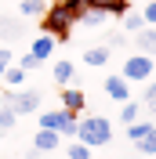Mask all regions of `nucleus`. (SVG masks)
Returning <instances> with one entry per match:
<instances>
[{
    "label": "nucleus",
    "mask_w": 156,
    "mask_h": 159,
    "mask_svg": "<svg viewBox=\"0 0 156 159\" xmlns=\"http://www.w3.org/2000/svg\"><path fill=\"white\" fill-rule=\"evenodd\" d=\"M80 4H73V0H51V7L40 15L44 18V33H51L55 40H66L69 29L80 22Z\"/></svg>",
    "instance_id": "f257e3e1"
},
{
    "label": "nucleus",
    "mask_w": 156,
    "mask_h": 159,
    "mask_svg": "<svg viewBox=\"0 0 156 159\" xmlns=\"http://www.w3.org/2000/svg\"><path fill=\"white\" fill-rule=\"evenodd\" d=\"M76 138L84 145H91V148H102V145L113 141V127H109L105 116H84L76 123Z\"/></svg>",
    "instance_id": "f03ea898"
},
{
    "label": "nucleus",
    "mask_w": 156,
    "mask_h": 159,
    "mask_svg": "<svg viewBox=\"0 0 156 159\" xmlns=\"http://www.w3.org/2000/svg\"><path fill=\"white\" fill-rule=\"evenodd\" d=\"M156 72V61L153 54H145V51H138V54H131V58L124 61V69H120V76L127 80V83H149Z\"/></svg>",
    "instance_id": "7ed1b4c3"
},
{
    "label": "nucleus",
    "mask_w": 156,
    "mask_h": 159,
    "mask_svg": "<svg viewBox=\"0 0 156 159\" xmlns=\"http://www.w3.org/2000/svg\"><path fill=\"white\" fill-rule=\"evenodd\" d=\"M76 123H80V112H69V109H51L40 116V127L58 130L62 138H76Z\"/></svg>",
    "instance_id": "20e7f679"
},
{
    "label": "nucleus",
    "mask_w": 156,
    "mask_h": 159,
    "mask_svg": "<svg viewBox=\"0 0 156 159\" xmlns=\"http://www.w3.org/2000/svg\"><path fill=\"white\" fill-rule=\"evenodd\" d=\"M4 101H7L18 116H29V112L40 109V90H26V87H18V90H4Z\"/></svg>",
    "instance_id": "39448f33"
},
{
    "label": "nucleus",
    "mask_w": 156,
    "mask_h": 159,
    "mask_svg": "<svg viewBox=\"0 0 156 159\" xmlns=\"http://www.w3.org/2000/svg\"><path fill=\"white\" fill-rule=\"evenodd\" d=\"M55 148H62V134H58V130H44V127H40L37 138H33V152H55Z\"/></svg>",
    "instance_id": "423d86ee"
},
{
    "label": "nucleus",
    "mask_w": 156,
    "mask_h": 159,
    "mask_svg": "<svg viewBox=\"0 0 156 159\" xmlns=\"http://www.w3.org/2000/svg\"><path fill=\"white\" fill-rule=\"evenodd\" d=\"M0 87H4V90H18V87H26V69H22L18 61H11L7 69H4V76H0Z\"/></svg>",
    "instance_id": "0eeeda50"
},
{
    "label": "nucleus",
    "mask_w": 156,
    "mask_h": 159,
    "mask_svg": "<svg viewBox=\"0 0 156 159\" xmlns=\"http://www.w3.org/2000/svg\"><path fill=\"white\" fill-rule=\"evenodd\" d=\"M55 43H58V40L51 36V33H40V36L33 40V43H29V54H37L40 61H47L51 54H55Z\"/></svg>",
    "instance_id": "6e6552de"
},
{
    "label": "nucleus",
    "mask_w": 156,
    "mask_h": 159,
    "mask_svg": "<svg viewBox=\"0 0 156 159\" xmlns=\"http://www.w3.org/2000/svg\"><path fill=\"white\" fill-rule=\"evenodd\" d=\"M105 94H109L113 101H120V105H124V101L131 98V83H127L124 76H109V80H105Z\"/></svg>",
    "instance_id": "1a4fd4ad"
},
{
    "label": "nucleus",
    "mask_w": 156,
    "mask_h": 159,
    "mask_svg": "<svg viewBox=\"0 0 156 159\" xmlns=\"http://www.w3.org/2000/svg\"><path fill=\"white\" fill-rule=\"evenodd\" d=\"M84 105H87V98H84V90H76V87H62V109H69V112H84Z\"/></svg>",
    "instance_id": "9d476101"
},
{
    "label": "nucleus",
    "mask_w": 156,
    "mask_h": 159,
    "mask_svg": "<svg viewBox=\"0 0 156 159\" xmlns=\"http://www.w3.org/2000/svg\"><path fill=\"white\" fill-rule=\"evenodd\" d=\"M134 40H138V51H145V54L156 58V25H142L134 33Z\"/></svg>",
    "instance_id": "9b49d317"
},
{
    "label": "nucleus",
    "mask_w": 156,
    "mask_h": 159,
    "mask_svg": "<svg viewBox=\"0 0 156 159\" xmlns=\"http://www.w3.org/2000/svg\"><path fill=\"white\" fill-rule=\"evenodd\" d=\"M51 76H55L58 87H66L69 80L76 76V65H73V61H55V65H51Z\"/></svg>",
    "instance_id": "f8f14e48"
},
{
    "label": "nucleus",
    "mask_w": 156,
    "mask_h": 159,
    "mask_svg": "<svg viewBox=\"0 0 156 159\" xmlns=\"http://www.w3.org/2000/svg\"><path fill=\"white\" fill-rule=\"evenodd\" d=\"M22 36V22L15 15H0V40H15Z\"/></svg>",
    "instance_id": "ddd939ff"
},
{
    "label": "nucleus",
    "mask_w": 156,
    "mask_h": 159,
    "mask_svg": "<svg viewBox=\"0 0 156 159\" xmlns=\"http://www.w3.org/2000/svg\"><path fill=\"white\" fill-rule=\"evenodd\" d=\"M44 11H47L44 0H22V4H18V18H40Z\"/></svg>",
    "instance_id": "4468645a"
},
{
    "label": "nucleus",
    "mask_w": 156,
    "mask_h": 159,
    "mask_svg": "<svg viewBox=\"0 0 156 159\" xmlns=\"http://www.w3.org/2000/svg\"><path fill=\"white\" fill-rule=\"evenodd\" d=\"M134 148L142 152V156H156V123L149 127V134H142V138L134 141Z\"/></svg>",
    "instance_id": "2eb2a0df"
},
{
    "label": "nucleus",
    "mask_w": 156,
    "mask_h": 159,
    "mask_svg": "<svg viewBox=\"0 0 156 159\" xmlns=\"http://www.w3.org/2000/svg\"><path fill=\"white\" fill-rule=\"evenodd\" d=\"M105 18H109V11H102V7H84L80 11V25H102Z\"/></svg>",
    "instance_id": "dca6fc26"
},
{
    "label": "nucleus",
    "mask_w": 156,
    "mask_h": 159,
    "mask_svg": "<svg viewBox=\"0 0 156 159\" xmlns=\"http://www.w3.org/2000/svg\"><path fill=\"white\" fill-rule=\"evenodd\" d=\"M105 61H109V47H87L84 51V65H95L98 69V65H105Z\"/></svg>",
    "instance_id": "f3484780"
},
{
    "label": "nucleus",
    "mask_w": 156,
    "mask_h": 159,
    "mask_svg": "<svg viewBox=\"0 0 156 159\" xmlns=\"http://www.w3.org/2000/svg\"><path fill=\"white\" fill-rule=\"evenodd\" d=\"M15 123H18V112L11 109L7 101L0 105V134H7V130H15Z\"/></svg>",
    "instance_id": "a211bd4d"
},
{
    "label": "nucleus",
    "mask_w": 156,
    "mask_h": 159,
    "mask_svg": "<svg viewBox=\"0 0 156 159\" xmlns=\"http://www.w3.org/2000/svg\"><path fill=\"white\" fill-rule=\"evenodd\" d=\"M120 18H124V29H127V33H138L142 25H145V18H142V11H131V7H127L124 15H120Z\"/></svg>",
    "instance_id": "6ab92c4d"
},
{
    "label": "nucleus",
    "mask_w": 156,
    "mask_h": 159,
    "mask_svg": "<svg viewBox=\"0 0 156 159\" xmlns=\"http://www.w3.org/2000/svg\"><path fill=\"white\" fill-rule=\"evenodd\" d=\"M66 159H91V145H84V141L76 138V141L66 148Z\"/></svg>",
    "instance_id": "aec40b11"
},
{
    "label": "nucleus",
    "mask_w": 156,
    "mask_h": 159,
    "mask_svg": "<svg viewBox=\"0 0 156 159\" xmlns=\"http://www.w3.org/2000/svg\"><path fill=\"white\" fill-rule=\"evenodd\" d=\"M149 127H153V123H149V119H142V123H127V138H131V145H134L138 138H142V134H149Z\"/></svg>",
    "instance_id": "412c9836"
},
{
    "label": "nucleus",
    "mask_w": 156,
    "mask_h": 159,
    "mask_svg": "<svg viewBox=\"0 0 156 159\" xmlns=\"http://www.w3.org/2000/svg\"><path fill=\"white\" fill-rule=\"evenodd\" d=\"M120 119H124V123H134V119H138V101L127 98V101H124V112H120Z\"/></svg>",
    "instance_id": "4be33fe9"
},
{
    "label": "nucleus",
    "mask_w": 156,
    "mask_h": 159,
    "mask_svg": "<svg viewBox=\"0 0 156 159\" xmlns=\"http://www.w3.org/2000/svg\"><path fill=\"white\" fill-rule=\"evenodd\" d=\"M142 18L145 25H156V0H142Z\"/></svg>",
    "instance_id": "5701e85b"
},
{
    "label": "nucleus",
    "mask_w": 156,
    "mask_h": 159,
    "mask_svg": "<svg viewBox=\"0 0 156 159\" xmlns=\"http://www.w3.org/2000/svg\"><path fill=\"white\" fill-rule=\"evenodd\" d=\"M18 65H22V69H26V72H33V69H40L44 61H40L37 54H29V51H26V54H22V61H18Z\"/></svg>",
    "instance_id": "b1692460"
},
{
    "label": "nucleus",
    "mask_w": 156,
    "mask_h": 159,
    "mask_svg": "<svg viewBox=\"0 0 156 159\" xmlns=\"http://www.w3.org/2000/svg\"><path fill=\"white\" fill-rule=\"evenodd\" d=\"M142 98H145V109H149V112H156V80L149 83V90L142 94Z\"/></svg>",
    "instance_id": "393cba45"
},
{
    "label": "nucleus",
    "mask_w": 156,
    "mask_h": 159,
    "mask_svg": "<svg viewBox=\"0 0 156 159\" xmlns=\"http://www.w3.org/2000/svg\"><path fill=\"white\" fill-rule=\"evenodd\" d=\"M127 7H131L127 0H109V4H105V11H109V15H124Z\"/></svg>",
    "instance_id": "a878e982"
},
{
    "label": "nucleus",
    "mask_w": 156,
    "mask_h": 159,
    "mask_svg": "<svg viewBox=\"0 0 156 159\" xmlns=\"http://www.w3.org/2000/svg\"><path fill=\"white\" fill-rule=\"evenodd\" d=\"M11 61H15V54H11L7 47H0V76H4V69H7Z\"/></svg>",
    "instance_id": "bb28decb"
},
{
    "label": "nucleus",
    "mask_w": 156,
    "mask_h": 159,
    "mask_svg": "<svg viewBox=\"0 0 156 159\" xmlns=\"http://www.w3.org/2000/svg\"><path fill=\"white\" fill-rule=\"evenodd\" d=\"M73 4H80V7H102V11H105L109 0H73Z\"/></svg>",
    "instance_id": "cd10ccee"
},
{
    "label": "nucleus",
    "mask_w": 156,
    "mask_h": 159,
    "mask_svg": "<svg viewBox=\"0 0 156 159\" xmlns=\"http://www.w3.org/2000/svg\"><path fill=\"white\" fill-rule=\"evenodd\" d=\"M127 4H142V0H127Z\"/></svg>",
    "instance_id": "c85d7f7f"
}]
</instances>
